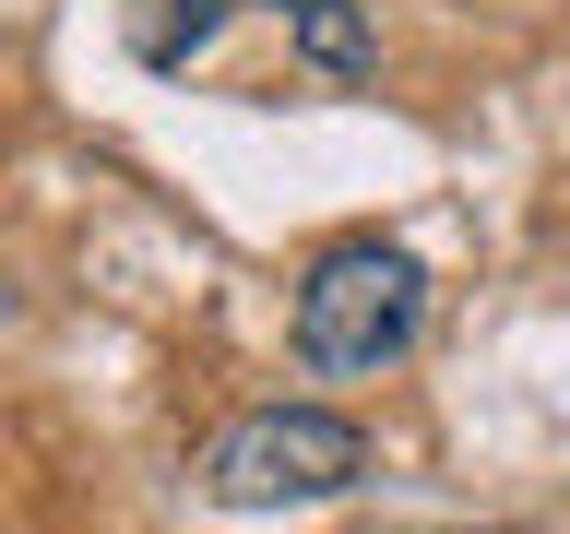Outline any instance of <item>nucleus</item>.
<instances>
[{
  "mask_svg": "<svg viewBox=\"0 0 570 534\" xmlns=\"http://www.w3.org/2000/svg\"><path fill=\"white\" fill-rule=\"evenodd\" d=\"M428 333V261L392 238H345L321 249L309 285H297V368L309 380H381L404 368Z\"/></svg>",
  "mask_w": 570,
  "mask_h": 534,
  "instance_id": "nucleus-1",
  "label": "nucleus"
},
{
  "mask_svg": "<svg viewBox=\"0 0 570 534\" xmlns=\"http://www.w3.org/2000/svg\"><path fill=\"white\" fill-rule=\"evenodd\" d=\"M356 475H368V427L333 416V404H249V416H226L203 439V463H190V487L214 498V511H321V498H345Z\"/></svg>",
  "mask_w": 570,
  "mask_h": 534,
  "instance_id": "nucleus-2",
  "label": "nucleus"
},
{
  "mask_svg": "<svg viewBox=\"0 0 570 534\" xmlns=\"http://www.w3.org/2000/svg\"><path fill=\"white\" fill-rule=\"evenodd\" d=\"M226 12H238V0H131V12H119V36H131L142 71H190V60L214 48V24H226Z\"/></svg>",
  "mask_w": 570,
  "mask_h": 534,
  "instance_id": "nucleus-3",
  "label": "nucleus"
},
{
  "mask_svg": "<svg viewBox=\"0 0 570 534\" xmlns=\"http://www.w3.org/2000/svg\"><path fill=\"white\" fill-rule=\"evenodd\" d=\"M274 12H285V36H297V60L333 71V83H356V71L381 60V36H368L356 0H274Z\"/></svg>",
  "mask_w": 570,
  "mask_h": 534,
  "instance_id": "nucleus-4",
  "label": "nucleus"
},
{
  "mask_svg": "<svg viewBox=\"0 0 570 534\" xmlns=\"http://www.w3.org/2000/svg\"><path fill=\"white\" fill-rule=\"evenodd\" d=\"M0 320H12V285H0Z\"/></svg>",
  "mask_w": 570,
  "mask_h": 534,
  "instance_id": "nucleus-5",
  "label": "nucleus"
}]
</instances>
